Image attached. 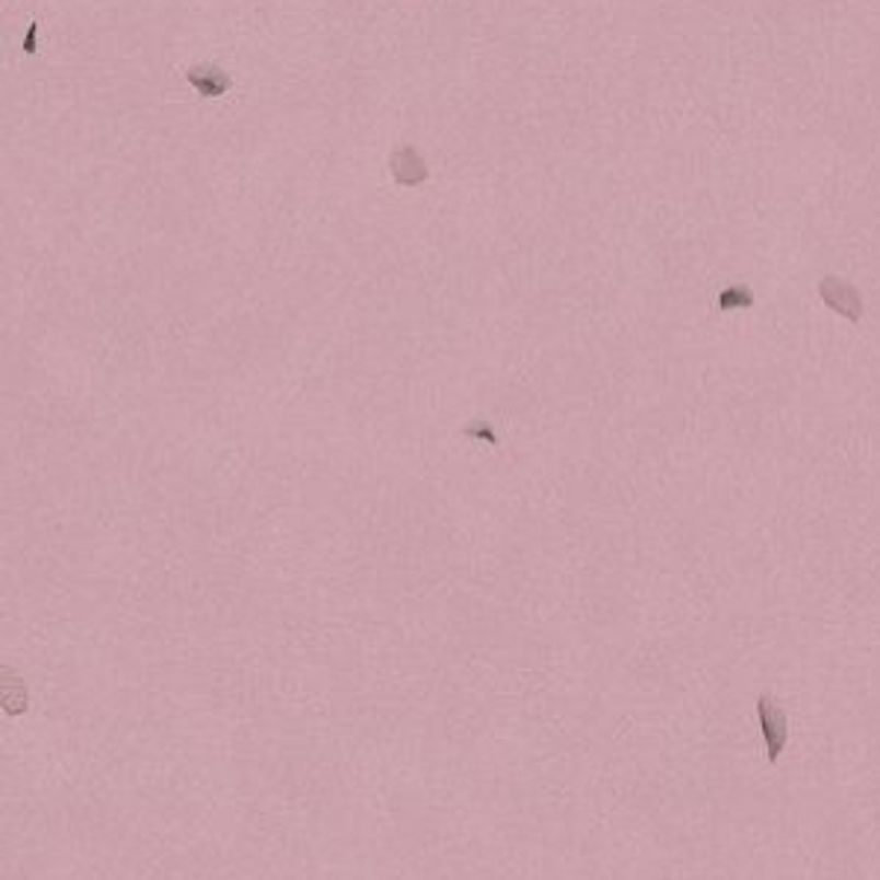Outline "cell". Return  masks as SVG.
Segmentation results:
<instances>
[{
  "label": "cell",
  "mask_w": 880,
  "mask_h": 880,
  "mask_svg": "<svg viewBox=\"0 0 880 880\" xmlns=\"http://www.w3.org/2000/svg\"><path fill=\"white\" fill-rule=\"evenodd\" d=\"M757 716L760 728H763V739H766V763L775 766L780 754H784L786 742H789V719H786V713L777 707L772 695H760Z\"/></svg>",
  "instance_id": "obj_1"
},
{
  "label": "cell",
  "mask_w": 880,
  "mask_h": 880,
  "mask_svg": "<svg viewBox=\"0 0 880 880\" xmlns=\"http://www.w3.org/2000/svg\"><path fill=\"white\" fill-rule=\"evenodd\" d=\"M819 294L824 298V303L831 306L833 313L845 315V319H852V322H857L862 315V298L860 292L854 289L848 280H843V277H822V283H819Z\"/></svg>",
  "instance_id": "obj_2"
}]
</instances>
